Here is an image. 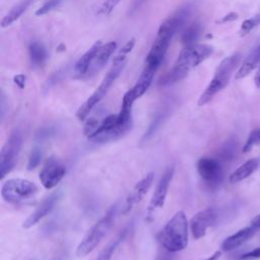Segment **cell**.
<instances>
[{
  "instance_id": "obj_1",
  "label": "cell",
  "mask_w": 260,
  "mask_h": 260,
  "mask_svg": "<svg viewBox=\"0 0 260 260\" xmlns=\"http://www.w3.org/2000/svg\"><path fill=\"white\" fill-rule=\"evenodd\" d=\"M136 99L129 89L123 96L121 110L104 118L98 128L87 136L88 140L95 143L115 141L126 135L132 128V107Z\"/></svg>"
},
{
  "instance_id": "obj_2",
  "label": "cell",
  "mask_w": 260,
  "mask_h": 260,
  "mask_svg": "<svg viewBox=\"0 0 260 260\" xmlns=\"http://www.w3.org/2000/svg\"><path fill=\"white\" fill-rule=\"evenodd\" d=\"M189 221L184 211H177L158 234L160 246L171 253L184 250L188 244Z\"/></svg>"
},
{
  "instance_id": "obj_3",
  "label": "cell",
  "mask_w": 260,
  "mask_h": 260,
  "mask_svg": "<svg viewBox=\"0 0 260 260\" xmlns=\"http://www.w3.org/2000/svg\"><path fill=\"white\" fill-rule=\"evenodd\" d=\"M117 215V204L110 207V209L106 212V214L100 218L93 225L89 228V230L84 235L81 242L78 244L76 248V256L77 257H85L89 253H91L107 235V233L112 228L115 218Z\"/></svg>"
},
{
  "instance_id": "obj_4",
  "label": "cell",
  "mask_w": 260,
  "mask_h": 260,
  "mask_svg": "<svg viewBox=\"0 0 260 260\" xmlns=\"http://www.w3.org/2000/svg\"><path fill=\"white\" fill-rule=\"evenodd\" d=\"M240 55L235 54L224 58L217 66L214 75L204 91L198 99V106H204L208 104L221 89H223L231 78L232 73L239 64Z\"/></svg>"
},
{
  "instance_id": "obj_5",
  "label": "cell",
  "mask_w": 260,
  "mask_h": 260,
  "mask_svg": "<svg viewBox=\"0 0 260 260\" xmlns=\"http://www.w3.org/2000/svg\"><path fill=\"white\" fill-rule=\"evenodd\" d=\"M126 64V59L123 60H116L113 59V66L108 71L104 79L102 80L101 84L95 88V90L92 92V94L79 107V109L76 112V117L80 121H84L86 117L89 115L91 110L104 99V96L107 94L115 80L119 77L120 73L124 69Z\"/></svg>"
},
{
  "instance_id": "obj_6",
  "label": "cell",
  "mask_w": 260,
  "mask_h": 260,
  "mask_svg": "<svg viewBox=\"0 0 260 260\" xmlns=\"http://www.w3.org/2000/svg\"><path fill=\"white\" fill-rule=\"evenodd\" d=\"M38 186L26 179L13 178L5 181L1 187L2 198L13 204H19L32 199L38 194Z\"/></svg>"
},
{
  "instance_id": "obj_7",
  "label": "cell",
  "mask_w": 260,
  "mask_h": 260,
  "mask_svg": "<svg viewBox=\"0 0 260 260\" xmlns=\"http://www.w3.org/2000/svg\"><path fill=\"white\" fill-rule=\"evenodd\" d=\"M22 145V134L19 129H13L0 154V178L3 179L15 166Z\"/></svg>"
},
{
  "instance_id": "obj_8",
  "label": "cell",
  "mask_w": 260,
  "mask_h": 260,
  "mask_svg": "<svg viewBox=\"0 0 260 260\" xmlns=\"http://www.w3.org/2000/svg\"><path fill=\"white\" fill-rule=\"evenodd\" d=\"M175 174V166H170L162 174V176L159 178L154 191L152 193V196L150 198L149 204L147 206V220H150L152 215L161 207L165 205V201L168 195V191L170 188V185L172 183L173 177Z\"/></svg>"
},
{
  "instance_id": "obj_9",
  "label": "cell",
  "mask_w": 260,
  "mask_h": 260,
  "mask_svg": "<svg viewBox=\"0 0 260 260\" xmlns=\"http://www.w3.org/2000/svg\"><path fill=\"white\" fill-rule=\"evenodd\" d=\"M66 167L57 156L48 157L40 172L39 179L45 189L55 188L65 177Z\"/></svg>"
},
{
  "instance_id": "obj_10",
  "label": "cell",
  "mask_w": 260,
  "mask_h": 260,
  "mask_svg": "<svg viewBox=\"0 0 260 260\" xmlns=\"http://www.w3.org/2000/svg\"><path fill=\"white\" fill-rule=\"evenodd\" d=\"M193 8L194 6L191 2L186 3L185 5L178 8L172 15H170L161 22L157 34L173 38V36L186 24L192 14Z\"/></svg>"
},
{
  "instance_id": "obj_11",
  "label": "cell",
  "mask_w": 260,
  "mask_h": 260,
  "mask_svg": "<svg viewBox=\"0 0 260 260\" xmlns=\"http://www.w3.org/2000/svg\"><path fill=\"white\" fill-rule=\"evenodd\" d=\"M200 178L209 186L216 187L223 178V170L218 159L213 157H201L196 165Z\"/></svg>"
},
{
  "instance_id": "obj_12",
  "label": "cell",
  "mask_w": 260,
  "mask_h": 260,
  "mask_svg": "<svg viewBox=\"0 0 260 260\" xmlns=\"http://www.w3.org/2000/svg\"><path fill=\"white\" fill-rule=\"evenodd\" d=\"M218 212L214 207H207L195 213L189 221V226L193 238L195 240H199L204 237L207 230L216 222Z\"/></svg>"
},
{
  "instance_id": "obj_13",
  "label": "cell",
  "mask_w": 260,
  "mask_h": 260,
  "mask_svg": "<svg viewBox=\"0 0 260 260\" xmlns=\"http://www.w3.org/2000/svg\"><path fill=\"white\" fill-rule=\"evenodd\" d=\"M61 196L60 190L52 192L50 195L46 196L40 204L36 207L34 212H31L22 222V228L29 229L34 225H36L40 220H42L45 216H47L51 211L54 209L57 201L59 200Z\"/></svg>"
},
{
  "instance_id": "obj_14",
  "label": "cell",
  "mask_w": 260,
  "mask_h": 260,
  "mask_svg": "<svg viewBox=\"0 0 260 260\" xmlns=\"http://www.w3.org/2000/svg\"><path fill=\"white\" fill-rule=\"evenodd\" d=\"M153 173H148L146 174L141 180H139L135 186L133 187V189L131 190V192L129 193V195L126 198L122 213L126 214L129 211H131L138 203L141 202V200L144 198V196L146 195V193L148 192V190L150 189L152 183H153Z\"/></svg>"
},
{
  "instance_id": "obj_15",
  "label": "cell",
  "mask_w": 260,
  "mask_h": 260,
  "mask_svg": "<svg viewBox=\"0 0 260 260\" xmlns=\"http://www.w3.org/2000/svg\"><path fill=\"white\" fill-rule=\"evenodd\" d=\"M172 38L165 35H156V38L145 59V66L157 71L168 51Z\"/></svg>"
},
{
  "instance_id": "obj_16",
  "label": "cell",
  "mask_w": 260,
  "mask_h": 260,
  "mask_svg": "<svg viewBox=\"0 0 260 260\" xmlns=\"http://www.w3.org/2000/svg\"><path fill=\"white\" fill-rule=\"evenodd\" d=\"M116 47H117V44L115 42H109L106 45L102 46L101 49L99 50L96 56L94 57L85 77L92 76L95 73H98L99 71H101L104 68V66L107 64V62L109 61L112 54L115 52Z\"/></svg>"
},
{
  "instance_id": "obj_17",
  "label": "cell",
  "mask_w": 260,
  "mask_h": 260,
  "mask_svg": "<svg viewBox=\"0 0 260 260\" xmlns=\"http://www.w3.org/2000/svg\"><path fill=\"white\" fill-rule=\"evenodd\" d=\"M102 42L101 41H96L82 56L81 58L77 61V63L75 64L74 67V73H75V77L77 78H83L86 76L87 71L94 59V57L96 56L99 50L102 47Z\"/></svg>"
},
{
  "instance_id": "obj_18",
  "label": "cell",
  "mask_w": 260,
  "mask_h": 260,
  "mask_svg": "<svg viewBox=\"0 0 260 260\" xmlns=\"http://www.w3.org/2000/svg\"><path fill=\"white\" fill-rule=\"evenodd\" d=\"M255 232H256V229L253 228L252 225L239 230L238 232L231 235L222 242L221 250L228 252L240 247L242 244L248 241L255 234Z\"/></svg>"
},
{
  "instance_id": "obj_19",
  "label": "cell",
  "mask_w": 260,
  "mask_h": 260,
  "mask_svg": "<svg viewBox=\"0 0 260 260\" xmlns=\"http://www.w3.org/2000/svg\"><path fill=\"white\" fill-rule=\"evenodd\" d=\"M155 72H156V70L149 68L147 66H144V69L141 72L137 82L135 83V85L132 88H130L136 100L139 99L140 96H142L146 92V90L149 88Z\"/></svg>"
},
{
  "instance_id": "obj_20",
  "label": "cell",
  "mask_w": 260,
  "mask_h": 260,
  "mask_svg": "<svg viewBox=\"0 0 260 260\" xmlns=\"http://www.w3.org/2000/svg\"><path fill=\"white\" fill-rule=\"evenodd\" d=\"M260 63V44L254 49L250 55L243 61L240 68L238 69L235 78L242 79L249 75Z\"/></svg>"
},
{
  "instance_id": "obj_21",
  "label": "cell",
  "mask_w": 260,
  "mask_h": 260,
  "mask_svg": "<svg viewBox=\"0 0 260 260\" xmlns=\"http://www.w3.org/2000/svg\"><path fill=\"white\" fill-rule=\"evenodd\" d=\"M259 161L257 158H251L242 164L239 168H237L230 176V182L232 184L239 183L246 178H248L256 169L258 168Z\"/></svg>"
},
{
  "instance_id": "obj_22",
  "label": "cell",
  "mask_w": 260,
  "mask_h": 260,
  "mask_svg": "<svg viewBox=\"0 0 260 260\" xmlns=\"http://www.w3.org/2000/svg\"><path fill=\"white\" fill-rule=\"evenodd\" d=\"M28 55H29L31 64L35 67L43 66L48 58V53H47L45 46L41 42H38V41H34L29 44Z\"/></svg>"
},
{
  "instance_id": "obj_23",
  "label": "cell",
  "mask_w": 260,
  "mask_h": 260,
  "mask_svg": "<svg viewBox=\"0 0 260 260\" xmlns=\"http://www.w3.org/2000/svg\"><path fill=\"white\" fill-rule=\"evenodd\" d=\"M34 2V0H21L16 5H14L11 10L3 17L1 20V26L6 27L12 24L15 20H17L22 13L28 8V6Z\"/></svg>"
},
{
  "instance_id": "obj_24",
  "label": "cell",
  "mask_w": 260,
  "mask_h": 260,
  "mask_svg": "<svg viewBox=\"0 0 260 260\" xmlns=\"http://www.w3.org/2000/svg\"><path fill=\"white\" fill-rule=\"evenodd\" d=\"M190 47H191V57H192L194 67L201 64L203 61L209 58L210 55L213 53V47L206 44L196 43L194 45H190Z\"/></svg>"
},
{
  "instance_id": "obj_25",
  "label": "cell",
  "mask_w": 260,
  "mask_h": 260,
  "mask_svg": "<svg viewBox=\"0 0 260 260\" xmlns=\"http://www.w3.org/2000/svg\"><path fill=\"white\" fill-rule=\"evenodd\" d=\"M202 34V25L199 22H194L186 27L182 34V43L185 46H190L196 44L198 39Z\"/></svg>"
},
{
  "instance_id": "obj_26",
  "label": "cell",
  "mask_w": 260,
  "mask_h": 260,
  "mask_svg": "<svg viewBox=\"0 0 260 260\" xmlns=\"http://www.w3.org/2000/svg\"><path fill=\"white\" fill-rule=\"evenodd\" d=\"M126 234H127V229L123 230L114 241H112L106 248H104V250L100 253V255L95 258V260H111L118 245L121 243V241H123Z\"/></svg>"
},
{
  "instance_id": "obj_27",
  "label": "cell",
  "mask_w": 260,
  "mask_h": 260,
  "mask_svg": "<svg viewBox=\"0 0 260 260\" xmlns=\"http://www.w3.org/2000/svg\"><path fill=\"white\" fill-rule=\"evenodd\" d=\"M258 25H260V12L242 22L239 30L240 37H245L249 35Z\"/></svg>"
},
{
  "instance_id": "obj_28",
  "label": "cell",
  "mask_w": 260,
  "mask_h": 260,
  "mask_svg": "<svg viewBox=\"0 0 260 260\" xmlns=\"http://www.w3.org/2000/svg\"><path fill=\"white\" fill-rule=\"evenodd\" d=\"M43 157V150L42 147L39 145H36L31 148L30 154L28 156V161H27V170H34L36 169L39 164L41 162Z\"/></svg>"
},
{
  "instance_id": "obj_29",
  "label": "cell",
  "mask_w": 260,
  "mask_h": 260,
  "mask_svg": "<svg viewBox=\"0 0 260 260\" xmlns=\"http://www.w3.org/2000/svg\"><path fill=\"white\" fill-rule=\"evenodd\" d=\"M166 111H161L159 113L156 114V116L153 118L152 122L150 123L147 131L145 132V134L143 135V139H148L150 136H152L154 134V132L156 131V129L161 125L162 121L165 120V117H166Z\"/></svg>"
},
{
  "instance_id": "obj_30",
  "label": "cell",
  "mask_w": 260,
  "mask_h": 260,
  "mask_svg": "<svg viewBox=\"0 0 260 260\" xmlns=\"http://www.w3.org/2000/svg\"><path fill=\"white\" fill-rule=\"evenodd\" d=\"M257 144H260V128L254 129V130L250 133V135H249L248 139L246 140V142H245V144H244L242 150H243L244 153H246V152L250 151V150H251L255 145H257Z\"/></svg>"
},
{
  "instance_id": "obj_31",
  "label": "cell",
  "mask_w": 260,
  "mask_h": 260,
  "mask_svg": "<svg viewBox=\"0 0 260 260\" xmlns=\"http://www.w3.org/2000/svg\"><path fill=\"white\" fill-rule=\"evenodd\" d=\"M60 3H61V0H49V1H47L36 11V15L41 16V15L47 14L50 11H52L53 9L57 8L60 5Z\"/></svg>"
},
{
  "instance_id": "obj_32",
  "label": "cell",
  "mask_w": 260,
  "mask_h": 260,
  "mask_svg": "<svg viewBox=\"0 0 260 260\" xmlns=\"http://www.w3.org/2000/svg\"><path fill=\"white\" fill-rule=\"evenodd\" d=\"M121 1L122 0H106L101 6L99 13L104 15H109Z\"/></svg>"
},
{
  "instance_id": "obj_33",
  "label": "cell",
  "mask_w": 260,
  "mask_h": 260,
  "mask_svg": "<svg viewBox=\"0 0 260 260\" xmlns=\"http://www.w3.org/2000/svg\"><path fill=\"white\" fill-rule=\"evenodd\" d=\"M173 254L174 253H171L161 247V249L157 251L154 260H174Z\"/></svg>"
},
{
  "instance_id": "obj_34",
  "label": "cell",
  "mask_w": 260,
  "mask_h": 260,
  "mask_svg": "<svg viewBox=\"0 0 260 260\" xmlns=\"http://www.w3.org/2000/svg\"><path fill=\"white\" fill-rule=\"evenodd\" d=\"M54 129L53 128H51V127H46V128H43V129H41L40 130V132L39 133H37V138L39 139V140H44V139H47V138H49L51 135H53V133H54V131H53Z\"/></svg>"
},
{
  "instance_id": "obj_35",
  "label": "cell",
  "mask_w": 260,
  "mask_h": 260,
  "mask_svg": "<svg viewBox=\"0 0 260 260\" xmlns=\"http://www.w3.org/2000/svg\"><path fill=\"white\" fill-rule=\"evenodd\" d=\"M134 45H135V40L134 39H131V40H129L122 48H121V50H120V52H119V54H121V55H125L126 56V54H128L129 52H131L132 51V49H133V47H134Z\"/></svg>"
},
{
  "instance_id": "obj_36",
  "label": "cell",
  "mask_w": 260,
  "mask_h": 260,
  "mask_svg": "<svg viewBox=\"0 0 260 260\" xmlns=\"http://www.w3.org/2000/svg\"><path fill=\"white\" fill-rule=\"evenodd\" d=\"M238 13L236 12H230L228 14H225L224 16H222L219 20H217L216 22L217 23H225V22H231V21H234L236 19H238Z\"/></svg>"
},
{
  "instance_id": "obj_37",
  "label": "cell",
  "mask_w": 260,
  "mask_h": 260,
  "mask_svg": "<svg viewBox=\"0 0 260 260\" xmlns=\"http://www.w3.org/2000/svg\"><path fill=\"white\" fill-rule=\"evenodd\" d=\"M254 258H260V247L253 249L252 251L242 255L241 259H254Z\"/></svg>"
},
{
  "instance_id": "obj_38",
  "label": "cell",
  "mask_w": 260,
  "mask_h": 260,
  "mask_svg": "<svg viewBox=\"0 0 260 260\" xmlns=\"http://www.w3.org/2000/svg\"><path fill=\"white\" fill-rule=\"evenodd\" d=\"M25 80H26V77L24 74H17L13 77V81L14 83L19 87V88H23L24 85H25Z\"/></svg>"
},
{
  "instance_id": "obj_39",
  "label": "cell",
  "mask_w": 260,
  "mask_h": 260,
  "mask_svg": "<svg viewBox=\"0 0 260 260\" xmlns=\"http://www.w3.org/2000/svg\"><path fill=\"white\" fill-rule=\"evenodd\" d=\"M253 228H255L256 230L260 229V214H257L256 216H254L251 220V224Z\"/></svg>"
},
{
  "instance_id": "obj_40",
  "label": "cell",
  "mask_w": 260,
  "mask_h": 260,
  "mask_svg": "<svg viewBox=\"0 0 260 260\" xmlns=\"http://www.w3.org/2000/svg\"><path fill=\"white\" fill-rule=\"evenodd\" d=\"M254 82H255V85L256 87H258L260 89V66L258 67L256 73H255V76H254Z\"/></svg>"
},
{
  "instance_id": "obj_41",
  "label": "cell",
  "mask_w": 260,
  "mask_h": 260,
  "mask_svg": "<svg viewBox=\"0 0 260 260\" xmlns=\"http://www.w3.org/2000/svg\"><path fill=\"white\" fill-rule=\"evenodd\" d=\"M220 255H221V251H216V252H214L211 256H209L205 260H217L220 257Z\"/></svg>"
},
{
  "instance_id": "obj_42",
  "label": "cell",
  "mask_w": 260,
  "mask_h": 260,
  "mask_svg": "<svg viewBox=\"0 0 260 260\" xmlns=\"http://www.w3.org/2000/svg\"><path fill=\"white\" fill-rule=\"evenodd\" d=\"M54 260H64V257H63V256H59V257L55 258Z\"/></svg>"
}]
</instances>
